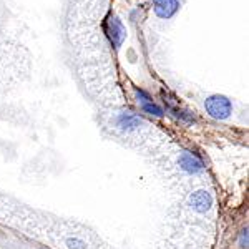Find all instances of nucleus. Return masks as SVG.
<instances>
[{
	"instance_id": "1",
	"label": "nucleus",
	"mask_w": 249,
	"mask_h": 249,
	"mask_svg": "<svg viewBox=\"0 0 249 249\" xmlns=\"http://www.w3.org/2000/svg\"><path fill=\"white\" fill-rule=\"evenodd\" d=\"M204 108H206L210 116H213V118H216V120H226V118H230L232 113L231 102L223 95H213L210 98H206Z\"/></svg>"
},
{
	"instance_id": "2",
	"label": "nucleus",
	"mask_w": 249,
	"mask_h": 249,
	"mask_svg": "<svg viewBox=\"0 0 249 249\" xmlns=\"http://www.w3.org/2000/svg\"><path fill=\"white\" fill-rule=\"evenodd\" d=\"M105 30H107V35H108V38H110L111 45L115 48H118L122 45L123 40H124V29L118 18L108 17L107 23H105Z\"/></svg>"
},
{
	"instance_id": "3",
	"label": "nucleus",
	"mask_w": 249,
	"mask_h": 249,
	"mask_svg": "<svg viewBox=\"0 0 249 249\" xmlns=\"http://www.w3.org/2000/svg\"><path fill=\"white\" fill-rule=\"evenodd\" d=\"M135 93H136V98H138L140 107L143 108V111H144V113H148V115H153V116H156V118H161V116L164 115L163 108L156 105V103L153 102V100H151V96L148 95L144 90H140V88H136V90H135Z\"/></svg>"
},
{
	"instance_id": "4",
	"label": "nucleus",
	"mask_w": 249,
	"mask_h": 249,
	"mask_svg": "<svg viewBox=\"0 0 249 249\" xmlns=\"http://www.w3.org/2000/svg\"><path fill=\"white\" fill-rule=\"evenodd\" d=\"M190 206L196 213H206L213 206V196L208 191L198 190L190 196Z\"/></svg>"
},
{
	"instance_id": "5",
	"label": "nucleus",
	"mask_w": 249,
	"mask_h": 249,
	"mask_svg": "<svg viewBox=\"0 0 249 249\" xmlns=\"http://www.w3.org/2000/svg\"><path fill=\"white\" fill-rule=\"evenodd\" d=\"M178 161H179L181 170L190 173V175H196V173H201L204 170L203 161L195 153H191V151H183V153L179 155Z\"/></svg>"
},
{
	"instance_id": "6",
	"label": "nucleus",
	"mask_w": 249,
	"mask_h": 249,
	"mask_svg": "<svg viewBox=\"0 0 249 249\" xmlns=\"http://www.w3.org/2000/svg\"><path fill=\"white\" fill-rule=\"evenodd\" d=\"M163 100H164V105L168 107V110L171 111L173 115L176 116V118H179V120H183V122H188V123H193L195 122V116H193L191 111H188V110H184V108H181L178 105V102H175V98L170 95V93H166V91H163Z\"/></svg>"
},
{
	"instance_id": "7",
	"label": "nucleus",
	"mask_w": 249,
	"mask_h": 249,
	"mask_svg": "<svg viewBox=\"0 0 249 249\" xmlns=\"http://www.w3.org/2000/svg\"><path fill=\"white\" fill-rule=\"evenodd\" d=\"M179 7V0H155V14L160 18H171Z\"/></svg>"
},
{
	"instance_id": "8",
	"label": "nucleus",
	"mask_w": 249,
	"mask_h": 249,
	"mask_svg": "<svg viewBox=\"0 0 249 249\" xmlns=\"http://www.w3.org/2000/svg\"><path fill=\"white\" fill-rule=\"evenodd\" d=\"M142 123H143L142 120L133 113H122V115H118V118H116V126L123 131H133Z\"/></svg>"
},
{
	"instance_id": "9",
	"label": "nucleus",
	"mask_w": 249,
	"mask_h": 249,
	"mask_svg": "<svg viewBox=\"0 0 249 249\" xmlns=\"http://www.w3.org/2000/svg\"><path fill=\"white\" fill-rule=\"evenodd\" d=\"M67 244H68V248H70V249H85V243L77 239V238L67 239Z\"/></svg>"
},
{
	"instance_id": "10",
	"label": "nucleus",
	"mask_w": 249,
	"mask_h": 249,
	"mask_svg": "<svg viewBox=\"0 0 249 249\" xmlns=\"http://www.w3.org/2000/svg\"><path fill=\"white\" fill-rule=\"evenodd\" d=\"M248 228H244L243 231H241V236H239V246L243 249L248 248V243H249V234H248Z\"/></svg>"
}]
</instances>
